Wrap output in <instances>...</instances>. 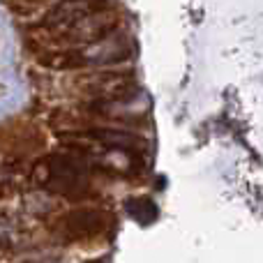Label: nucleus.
Returning <instances> with one entry per match:
<instances>
[{"mask_svg": "<svg viewBox=\"0 0 263 263\" xmlns=\"http://www.w3.org/2000/svg\"><path fill=\"white\" fill-rule=\"evenodd\" d=\"M104 7V0H65L63 5H58L55 9H51L49 16L42 21V26L46 28H67L79 23L81 18L90 16V14L100 12Z\"/></svg>", "mask_w": 263, "mask_h": 263, "instance_id": "f257e3e1", "label": "nucleus"}, {"mask_svg": "<svg viewBox=\"0 0 263 263\" xmlns=\"http://www.w3.org/2000/svg\"><path fill=\"white\" fill-rule=\"evenodd\" d=\"M42 63H46L53 69H79V67H83V65H88L90 60L83 53H79V51H58V53H53V55L42 58Z\"/></svg>", "mask_w": 263, "mask_h": 263, "instance_id": "f03ea898", "label": "nucleus"}, {"mask_svg": "<svg viewBox=\"0 0 263 263\" xmlns=\"http://www.w3.org/2000/svg\"><path fill=\"white\" fill-rule=\"evenodd\" d=\"M127 210L132 217L143 224L153 222V219L157 217V208H155V203L150 199H132V201H127Z\"/></svg>", "mask_w": 263, "mask_h": 263, "instance_id": "7ed1b4c3", "label": "nucleus"}]
</instances>
